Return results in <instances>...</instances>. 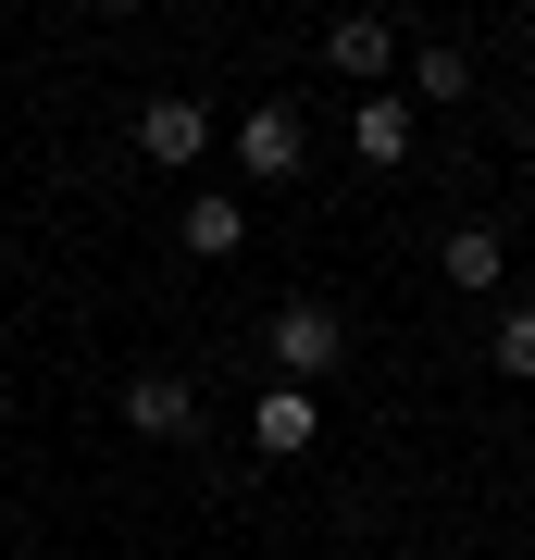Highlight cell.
Segmentation results:
<instances>
[{"instance_id": "1", "label": "cell", "mask_w": 535, "mask_h": 560, "mask_svg": "<svg viewBox=\"0 0 535 560\" xmlns=\"http://www.w3.org/2000/svg\"><path fill=\"white\" fill-rule=\"evenodd\" d=\"M261 349H275L287 386H324V374L349 361V312H337V300H287L275 324H261Z\"/></svg>"}, {"instance_id": "2", "label": "cell", "mask_w": 535, "mask_h": 560, "mask_svg": "<svg viewBox=\"0 0 535 560\" xmlns=\"http://www.w3.org/2000/svg\"><path fill=\"white\" fill-rule=\"evenodd\" d=\"M237 162H249V187H287L299 162H312V125H299V101H249V125H237Z\"/></svg>"}, {"instance_id": "3", "label": "cell", "mask_w": 535, "mask_h": 560, "mask_svg": "<svg viewBox=\"0 0 535 560\" xmlns=\"http://www.w3.org/2000/svg\"><path fill=\"white\" fill-rule=\"evenodd\" d=\"M138 150L162 162V175H199V150H212V101H187V88H162V101L138 113Z\"/></svg>"}, {"instance_id": "4", "label": "cell", "mask_w": 535, "mask_h": 560, "mask_svg": "<svg viewBox=\"0 0 535 560\" xmlns=\"http://www.w3.org/2000/svg\"><path fill=\"white\" fill-rule=\"evenodd\" d=\"M312 436H324V386H287V374H275L261 411H249V448H261V460H299Z\"/></svg>"}, {"instance_id": "5", "label": "cell", "mask_w": 535, "mask_h": 560, "mask_svg": "<svg viewBox=\"0 0 535 560\" xmlns=\"http://www.w3.org/2000/svg\"><path fill=\"white\" fill-rule=\"evenodd\" d=\"M175 237H187V261H237L249 249V200H237V187H187Z\"/></svg>"}, {"instance_id": "6", "label": "cell", "mask_w": 535, "mask_h": 560, "mask_svg": "<svg viewBox=\"0 0 535 560\" xmlns=\"http://www.w3.org/2000/svg\"><path fill=\"white\" fill-rule=\"evenodd\" d=\"M324 62L361 75V88H386V75H398V25H386V13H337V25H324Z\"/></svg>"}, {"instance_id": "7", "label": "cell", "mask_w": 535, "mask_h": 560, "mask_svg": "<svg viewBox=\"0 0 535 560\" xmlns=\"http://www.w3.org/2000/svg\"><path fill=\"white\" fill-rule=\"evenodd\" d=\"M125 423L138 436H199V386L187 374H125Z\"/></svg>"}, {"instance_id": "8", "label": "cell", "mask_w": 535, "mask_h": 560, "mask_svg": "<svg viewBox=\"0 0 535 560\" xmlns=\"http://www.w3.org/2000/svg\"><path fill=\"white\" fill-rule=\"evenodd\" d=\"M349 150L374 162V175H386V162H411V101H398V88H361V113H349Z\"/></svg>"}, {"instance_id": "9", "label": "cell", "mask_w": 535, "mask_h": 560, "mask_svg": "<svg viewBox=\"0 0 535 560\" xmlns=\"http://www.w3.org/2000/svg\"><path fill=\"white\" fill-rule=\"evenodd\" d=\"M437 275H449V287H486V300H498V275H511V237H498V224H449Z\"/></svg>"}, {"instance_id": "10", "label": "cell", "mask_w": 535, "mask_h": 560, "mask_svg": "<svg viewBox=\"0 0 535 560\" xmlns=\"http://www.w3.org/2000/svg\"><path fill=\"white\" fill-rule=\"evenodd\" d=\"M423 101H474V50L423 38V50H411V113H423Z\"/></svg>"}, {"instance_id": "11", "label": "cell", "mask_w": 535, "mask_h": 560, "mask_svg": "<svg viewBox=\"0 0 535 560\" xmlns=\"http://www.w3.org/2000/svg\"><path fill=\"white\" fill-rule=\"evenodd\" d=\"M486 361L511 386H535V300H498V324H486Z\"/></svg>"}, {"instance_id": "12", "label": "cell", "mask_w": 535, "mask_h": 560, "mask_svg": "<svg viewBox=\"0 0 535 560\" xmlns=\"http://www.w3.org/2000/svg\"><path fill=\"white\" fill-rule=\"evenodd\" d=\"M100 13H138V0H100Z\"/></svg>"}, {"instance_id": "13", "label": "cell", "mask_w": 535, "mask_h": 560, "mask_svg": "<svg viewBox=\"0 0 535 560\" xmlns=\"http://www.w3.org/2000/svg\"><path fill=\"white\" fill-rule=\"evenodd\" d=\"M523 138H535V113H523Z\"/></svg>"}]
</instances>
